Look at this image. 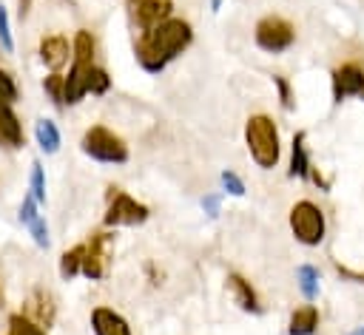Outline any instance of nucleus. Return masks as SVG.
<instances>
[{"instance_id":"423d86ee","label":"nucleus","mask_w":364,"mask_h":335,"mask_svg":"<svg viewBox=\"0 0 364 335\" xmlns=\"http://www.w3.org/2000/svg\"><path fill=\"white\" fill-rule=\"evenodd\" d=\"M148 219H151L148 204H142L139 199H134L119 187H108V207L102 216L105 227H139Z\"/></svg>"},{"instance_id":"2f4dec72","label":"nucleus","mask_w":364,"mask_h":335,"mask_svg":"<svg viewBox=\"0 0 364 335\" xmlns=\"http://www.w3.org/2000/svg\"><path fill=\"white\" fill-rule=\"evenodd\" d=\"M336 270H338L344 278H350V281H355V284H364V273H355V270H350V267H341L338 261H336Z\"/></svg>"},{"instance_id":"cd10ccee","label":"nucleus","mask_w":364,"mask_h":335,"mask_svg":"<svg viewBox=\"0 0 364 335\" xmlns=\"http://www.w3.org/2000/svg\"><path fill=\"white\" fill-rule=\"evenodd\" d=\"M28 233H31V238H34V244L40 247V250H48V244H51V236H48V224H46V219H43V213L28 224Z\"/></svg>"},{"instance_id":"72a5a7b5","label":"nucleus","mask_w":364,"mask_h":335,"mask_svg":"<svg viewBox=\"0 0 364 335\" xmlns=\"http://www.w3.org/2000/svg\"><path fill=\"white\" fill-rule=\"evenodd\" d=\"M350 335H364V326H355V329H353Z\"/></svg>"},{"instance_id":"f3484780","label":"nucleus","mask_w":364,"mask_h":335,"mask_svg":"<svg viewBox=\"0 0 364 335\" xmlns=\"http://www.w3.org/2000/svg\"><path fill=\"white\" fill-rule=\"evenodd\" d=\"M318 329V307L316 304H304L299 309H293L290 321H287V335H316Z\"/></svg>"},{"instance_id":"4468645a","label":"nucleus","mask_w":364,"mask_h":335,"mask_svg":"<svg viewBox=\"0 0 364 335\" xmlns=\"http://www.w3.org/2000/svg\"><path fill=\"white\" fill-rule=\"evenodd\" d=\"M23 145H26V131H23L20 116L14 114L9 102H0V148L20 150Z\"/></svg>"},{"instance_id":"393cba45","label":"nucleus","mask_w":364,"mask_h":335,"mask_svg":"<svg viewBox=\"0 0 364 335\" xmlns=\"http://www.w3.org/2000/svg\"><path fill=\"white\" fill-rule=\"evenodd\" d=\"M273 88H276V94H279V105H282L284 111H293V108H296V97H293V85L287 82V77L276 74V77H273Z\"/></svg>"},{"instance_id":"bb28decb","label":"nucleus","mask_w":364,"mask_h":335,"mask_svg":"<svg viewBox=\"0 0 364 335\" xmlns=\"http://www.w3.org/2000/svg\"><path fill=\"white\" fill-rule=\"evenodd\" d=\"M37 216H40V204H37V199H34L31 193H26V196H23V202H20L17 219H20V224H23V227H28Z\"/></svg>"},{"instance_id":"a211bd4d","label":"nucleus","mask_w":364,"mask_h":335,"mask_svg":"<svg viewBox=\"0 0 364 335\" xmlns=\"http://www.w3.org/2000/svg\"><path fill=\"white\" fill-rule=\"evenodd\" d=\"M34 139H37V145H40V150L43 153H57L60 150V145H63V136H60V128H57V122L54 119H48V116H40L37 122H34Z\"/></svg>"},{"instance_id":"9d476101","label":"nucleus","mask_w":364,"mask_h":335,"mask_svg":"<svg viewBox=\"0 0 364 335\" xmlns=\"http://www.w3.org/2000/svg\"><path fill=\"white\" fill-rule=\"evenodd\" d=\"M330 82H333V102L361 97L364 94V68L358 62H341L338 68H333Z\"/></svg>"},{"instance_id":"412c9836","label":"nucleus","mask_w":364,"mask_h":335,"mask_svg":"<svg viewBox=\"0 0 364 335\" xmlns=\"http://www.w3.org/2000/svg\"><path fill=\"white\" fill-rule=\"evenodd\" d=\"M85 91L94 94V97H102V94L111 91V77H108V71L102 65H91V71L85 77Z\"/></svg>"},{"instance_id":"f8f14e48","label":"nucleus","mask_w":364,"mask_h":335,"mask_svg":"<svg viewBox=\"0 0 364 335\" xmlns=\"http://www.w3.org/2000/svg\"><path fill=\"white\" fill-rule=\"evenodd\" d=\"M23 315L31 318L34 324L40 326H51L54 318H57V304H54V295L43 287H37L28 298H26V307H23Z\"/></svg>"},{"instance_id":"c9c22d12","label":"nucleus","mask_w":364,"mask_h":335,"mask_svg":"<svg viewBox=\"0 0 364 335\" xmlns=\"http://www.w3.org/2000/svg\"><path fill=\"white\" fill-rule=\"evenodd\" d=\"M361 99H364V94H361Z\"/></svg>"},{"instance_id":"b1692460","label":"nucleus","mask_w":364,"mask_h":335,"mask_svg":"<svg viewBox=\"0 0 364 335\" xmlns=\"http://www.w3.org/2000/svg\"><path fill=\"white\" fill-rule=\"evenodd\" d=\"M28 193L37 199V204H46V173L40 159L31 162V173H28Z\"/></svg>"},{"instance_id":"0eeeda50","label":"nucleus","mask_w":364,"mask_h":335,"mask_svg":"<svg viewBox=\"0 0 364 335\" xmlns=\"http://www.w3.org/2000/svg\"><path fill=\"white\" fill-rule=\"evenodd\" d=\"M253 43L267 54H284L296 43V28L282 14H264L253 28Z\"/></svg>"},{"instance_id":"5701e85b","label":"nucleus","mask_w":364,"mask_h":335,"mask_svg":"<svg viewBox=\"0 0 364 335\" xmlns=\"http://www.w3.org/2000/svg\"><path fill=\"white\" fill-rule=\"evenodd\" d=\"M43 91H46V97L51 99L54 108H65V91H63V74H60V71H51V74L43 79Z\"/></svg>"},{"instance_id":"a878e982","label":"nucleus","mask_w":364,"mask_h":335,"mask_svg":"<svg viewBox=\"0 0 364 335\" xmlns=\"http://www.w3.org/2000/svg\"><path fill=\"white\" fill-rule=\"evenodd\" d=\"M20 99V88H17V79L6 71V68H0V102H17Z\"/></svg>"},{"instance_id":"7ed1b4c3","label":"nucleus","mask_w":364,"mask_h":335,"mask_svg":"<svg viewBox=\"0 0 364 335\" xmlns=\"http://www.w3.org/2000/svg\"><path fill=\"white\" fill-rule=\"evenodd\" d=\"M94 51H97V43L91 37V31L80 28L71 40V68L68 74L63 77V91H65V105H80L82 97L88 94L85 91V77L91 71L94 62Z\"/></svg>"},{"instance_id":"39448f33","label":"nucleus","mask_w":364,"mask_h":335,"mask_svg":"<svg viewBox=\"0 0 364 335\" xmlns=\"http://www.w3.org/2000/svg\"><path fill=\"white\" fill-rule=\"evenodd\" d=\"M290 233L299 244L304 247H318L324 241V233H327V219H324V210L310 202V199H299L293 207H290Z\"/></svg>"},{"instance_id":"f704fd0d","label":"nucleus","mask_w":364,"mask_h":335,"mask_svg":"<svg viewBox=\"0 0 364 335\" xmlns=\"http://www.w3.org/2000/svg\"><path fill=\"white\" fill-rule=\"evenodd\" d=\"M6 304V295H3V287H0V307Z\"/></svg>"},{"instance_id":"9b49d317","label":"nucleus","mask_w":364,"mask_h":335,"mask_svg":"<svg viewBox=\"0 0 364 335\" xmlns=\"http://www.w3.org/2000/svg\"><path fill=\"white\" fill-rule=\"evenodd\" d=\"M37 54H40V62L48 71H63L71 60V43L63 34H46L37 45Z\"/></svg>"},{"instance_id":"6e6552de","label":"nucleus","mask_w":364,"mask_h":335,"mask_svg":"<svg viewBox=\"0 0 364 335\" xmlns=\"http://www.w3.org/2000/svg\"><path fill=\"white\" fill-rule=\"evenodd\" d=\"M111 227L105 230H94L85 241V253H82V270L80 275H85L88 281H102L111 270V244H114Z\"/></svg>"},{"instance_id":"1a4fd4ad","label":"nucleus","mask_w":364,"mask_h":335,"mask_svg":"<svg viewBox=\"0 0 364 335\" xmlns=\"http://www.w3.org/2000/svg\"><path fill=\"white\" fill-rule=\"evenodd\" d=\"M125 9H128V20L139 28V31H148L154 26H159L162 20L173 17V3L171 0H125Z\"/></svg>"},{"instance_id":"dca6fc26","label":"nucleus","mask_w":364,"mask_h":335,"mask_svg":"<svg viewBox=\"0 0 364 335\" xmlns=\"http://www.w3.org/2000/svg\"><path fill=\"white\" fill-rule=\"evenodd\" d=\"M228 290H230L233 301L239 304V309H245V312H253V315H259V312H262L259 295H256L253 284H250L245 275H239V273H230V275H228Z\"/></svg>"},{"instance_id":"20e7f679","label":"nucleus","mask_w":364,"mask_h":335,"mask_svg":"<svg viewBox=\"0 0 364 335\" xmlns=\"http://www.w3.org/2000/svg\"><path fill=\"white\" fill-rule=\"evenodd\" d=\"M80 150L100 165H125L131 159L125 139L105 125H91L80 139Z\"/></svg>"},{"instance_id":"2eb2a0df","label":"nucleus","mask_w":364,"mask_h":335,"mask_svg":"<svg viewBox=\"0 0 364 335\" xmlns=\"http://www.w3.org/2000/svg\"><path fill=\"white\" fill-rule=\"evenodd\" d=\"M313 162H310V153H307V133L304 131H296L293 133V142H290V168H287V176L290 179H310L313 176Z\"/></svg>"},{"instance_id":"aec40b11","label":"nucleus","mask_w":364,"mask_h":335,"mask_svg":"<svg viewBox=\"0 0 364 335\" xmlns=\"http://www.w3.org/2000/svg\"><path fill=\"white\" fill-rule=\"evenodd\" d=\"M82 253H85V241L82 244H74L71 250H65L63 256H60V278L63 281H71V278H77L80 275V270H82Z\"/></svg>"},{"instance_id":"f03ea898","label":"nucleus","mask_w":364,"mask_h":335,"mask_svg":"<svg viewBox=\"0 0 364 335\" xmlns=\"http://www.w3.org/2000/svg\"><path fill=\"white\" fill-rule=\"evenodd\" d=\"M245 145L250 159L256 162V168L262 170H273L282 159V136L276 122L267 114H253L245 122Z\"/></svg>"},{"instance_id":"4be33fe9","label":"nucleus","mask_w":364,"mask_h":335,"mask_svg":"<svg viewBox=\"0 0 364 335\" xmlns=\"http://www.w3.org/2000/svg\"><path fill=\"white\" fill-rule=\"evenodd\" d=\"M9 335H48L40 324H34L31 318H26L23 312H11L9 315Z\"/></svg>"},{"instance_id":"473e14b6","label":"nucleus","mask_w":364,"mask_h":335,"mask_svg":"<svg viewBox=\"0 0 364 335\" xmlns=\"http://www.w3.org/2000/svg\"><path fill=\"white\" fill-rule=\"evenodd\" d=\"M222 9V0H210V11H219Z\"/></svg>"},{"instance_id":"c85d7f7f","label":"nucleus","mask_w":364,"mask_h":335,"mask_svg":"<svg viewBox=\"0 0 364 335\" xmlns=\"http://www.w3.org/2000/svg\"><path fill=\"white\" fill-rule=\"evenodd\" d=\"M0 48H3L6 54H11V51H14L11 23H9V11H6V6H3V3H0Z\"/></svg>"},{"instance_id":"c756f323","label":"nucleus","mask_w":364,"mask_h":335,"mask_svg":"<svg viewBox=\"0 0 364 335\" xmlns=\"http://www.w3.org/2000/svg\"><path fill=\"white\" fill-rule=\"evenodd\" d=\"M219 182H222V187H225L230 196H245V193H247V190H245V182H242L233 170H222Z\"/></svg>"},{"instance_id":"7c9ffc66","label":"nucleus","mask_w":364,"mask_h":335,"mask_svg":"<svg viewBox=\"0 0 364 335\" xmlns=\"http://www.w3.org/2000/svg\"><path fill=\"white\" fill-rule=\"evenodd\" d=\"M202 210L208 213V219H216L222 213V193H208L202 196Z\"/></svg>"},{"instance_id":"ddd939ff","label":"nucleus","mask_w":364,"mask_h":335,"mask_svg":"<svg viewBox=\"0 0 364 335\" xmlns=\"http://www.w3.org/2000/svg\"><path fill=\"white\" fill-rule=\"evenodd\" d=\"M91 332L94 335H134L131 324L114 307H105V304L91 309Z\"/></svg>"},{"instance_id":"f257e3e1","label":"nucleus","mask_w":364,"mask_h":335,"mask_svg":"<svg viewBox=\"0 0 364 335\" xmlns=\"http://www.w3.org/2000/svg\"><path fill=\"white\" fill-rule=\"evenodd\" d=\"M193 43V28L188 20L182 17H168L159 26L139 31V37L134 40V57L139 62L142 71L148 74H159L165 71L168 62H173L188 45Z\"/></svg>"},{"instance_id":"6ab92c4d","label":"nucleus","mask_w":364,"mask_h":335,"mask_svg":"<svg viewBox=\"0 0 364 335\" xmlns=\"http://www.w3.org/2000/svg\"><path fill=\"white\" fill-rule=\"evenodd\" d=\"M296 284H299V292L304 295V301H316L318 290H321V275L313 264H299L296 267Z\"/></svg>"}]
</instances>
